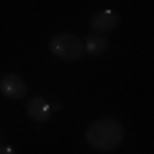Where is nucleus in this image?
<instances>
[{"instance_id": "2", "label": "nucleus", "mask_w": 154, "mask_h": 154, "mask_svg": "<svg viewBox=\"0 0 154 154\" xmlns=\"http://www.w3.org/2000/svg\"><path fill=\"white\" fill-rule=\"evenodd\" d=\"M49 51L57 57V59H62V62H77L85 54L82 41H80L75 33H57V36L49 41Z\"/></svg>"}, {"instance_id": "7", "label": "nucleus", "mask_w": 154, "mask_h": 154, "mask_svg": "<svg viewBox=\"0 0 154 154\" xmlns=\"http://www.w3.org/2000/svg\"><path fill=\"white\" fill-rule=\"evenodd\" d=\"M0 154H16V149L8 146V144H0Z\"/></svg>"}, {"instance_id": "3", "label": "nucleus", "mask_w": 154, "mask_h": 154, "mask_svg": "<svg viewBox=\"0 0 154 154\" xmlns=\"http://www.w3.org/2000/svg\"><path fill=\"white\" fill-rule=\"evenodd\" d=\"M26 82H23L18 75H3L0 77V93H3V98L8 100H21L26 98Z\"/></svg>"}, {"instance_id": "1", "label": "nucleus", "mask_w": 154, "mask_h": 154, "mask_svg": "<svg viewBox=\"0 0 154 154\" xmlns=\"http://www.w3.org/2000/svg\"><path fill=\"white\" fill-rule=\"evenodd\" d=\"M126 139V128L116 118H98L85 128V141L95 152H113Z\"/></svg>"}, {"instance_id": "4", "label": "nucleus", "mask_w": 154, "mask_h": 154, "mask_svg": "<svg viewBox=\"0 0 154 154\" xmlns=\"http://www.w3.org/2000/svg\"><path fill=\"white\" fill-rule=\"evenodd\" d=\"M118 23H121V18H118L116 11H98L90 18V31L93 33H108L113 28H118Z\"/></svg>"}, {"instance_id": "8", "label": "nucleus", "mask_w": 154, "mask_h": 154, "mask_svg": "<svg viewBox=\"0 0 154 154\" xmlns=\"http://www.w3.org/2000/svg\"><path fill=\"white\" fill-rule=\"evenodd\" d=\"M0 139H3V126H0Z\"/></svg>"}, {"instance_id": "6", "label": "nucleus", "mask_w": 154, "mask_h": 154, "mask_svg": "<svg viewBox=\"0 0 154 154\" xmlns=\"http://www.w3.org/2000/svg\"><path fill=\"white\" fill-rule=\"evenodd\" d=\"M82 49L88 51L90 57H103L105 51H108V38L100 36V33H90V36L82 41Z\"/></svg>"}, {"instance_id": "5", "label": "nucleus", "mask_w": 154, "mask_h": 154, "mask_svg": "<svg viewBox=\"0 0 154 154\" xmlns=\"http://www.w3.org/2000/svg\"><path fill=\"white\" fill-rule=\"evenodd\" d=\"M26 110H28V118L36 121V123H46V121L51 118V103H49L46 98H41V95L28 100Z\"/></svg>"}]
</instances>
